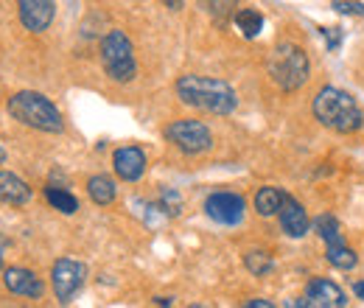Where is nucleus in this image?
I'll return each instance as SVG.
<instances>
[{
  "label": "nucleus",
  "mask_w": 364,
  "mask_h": 308,
  "mask_svg": "<svg viewBox=\"0 0 364 308\" xmlns=\"http://www.w3.org/2000/svg\"><path fill=\"white\" fill-rule=\"evenodd\" d=\"M177 95L182 104L210 112V115H230L238 107V95L222 79H210V76H180L177 79Z\"/></svg>",
  "instance_id": "f257e3e1"
},
{
  "label": "nucleus",
  "mask_w": 364,
  "mask_h": 308,
  "mask_svg": "<svg viewBox=\"0 0 364 308\" xmlns=\"http://www.w3.org/2000/svg\"><path fill=\"white\" fill-rule=\"evenodd\" d=\"M314 118H317L322 127L333 129L339 134H350V132H359L364 127V112L359 107V101L345 92L339 87H322L314 95Z\"/></svg>",
  "instance_id": "f03ea898"
},
{
  "label": "nucleus",
  "mask_w": 364,
  "mask_h": 308,
  "mask_svg": "<svg viewBox=\"0 0 364 308\" xmlns=\"http://www.w3.org/2000/svg\"><path fill=\"white\" fill-rule=\"evenodd\" d=\"M9 115L14 121H20L23 127H31V129L48 134H59L65 129V121H62V112L56 110V104L48 95L34 92V90L14 92L9 98Z\"/></svg>",
  "instance_id": "7ed1b4c3"
},
{
  "label": "nucleus",
  "mask_w": 364,
  "mask_h": 308,
  "mask_svg": "<svg viewBox=\"0 0 364 308\" xmlns=\"http://www.w3.org/2000/svg\"><path fill=\"white\" fill-rule=\"evenodd\" d=\"M267 70H269L274 85L280 90H286V92L300 90L309 82V73H311L306 51L294 43L277 45L269 53V59H267Z\"/></svg>",
  "instance_id": "20e7f679"
},
{
  "label": "nucleus",
  "mask_w": 364,
  "mask_h": 308,
  "mask_svg": "<svg viewBox=\"0 0 364 308\" xmlns=\"http://www.w3.org/2000/svg\"><path fill=\"white\" fill-rule=\"evenodd\" d=\"M101 65H104L107 76L112 82H121V85L132 82L137 76L135 48H132V40L121 28H112L101 40Z\"/></svg>",
  "instance_id": "39448f33"
},
{
  "label": "nucleus",
  "mask_w": 364,
  "mask_h": 308,
  "mask_svg": "<svg viewBox=\"0 0 364 308\" xmlns=\"http://www.w3.org/2000/svg\"><path fill=\"white\" fill-rule=\"evenodd\" d=\"M166 140H168L171 146H177L182 154H205V152L213 146L210 129H208L202 121H193V118L171 121V124L166 127Z\"/></svg>",
  "instance_id": "423d86ee"
},
{
  "label": "nucleus",
  "mask_w": 364,
  "mask_h": 308,
  "mask_svg": "<svg viewBox=\"0 0 364 308\" xmlns=\"http://www.w3.org/2000/svg\"><path fill=\"white\" fill-rule=\"evenodd\" d=\"M87 280V266L73 258H59L50 269V283H53V294L59 303H70L76 297V292L85 286Z\"/></svg>",
  "instance_id": "0eeeda50"
},
{
  "label": "nucleus",
  "mask_w": 364,
  "mask_h": 308,
  "mask_svg": "<svg viewBox=\"0 0 364 308\" xmlns=\"http://www.w3.org/2000/svg\"><path fill=\"white\" fill-rule=\"evenodd\" d=\"M294 306H309V308H345L348 306V294L328 277H314L306 289V297L297 300Z\"/></svg>",
  "instance_id": "6e6552de"
},
{
  "label": "nucleus",
  "mask_w": 364,
  "mask_h": 308,
  "mask_svg": "<svg viewBox=\"0 0 364 308\" xmlns=\"http://www.w3.org/2000/svg\"><path fill=\"white\" fill-rule=\"evenodd\" d=\"M20 23L31 34H43L56 17V0H17Z\"/></svg>",
  "instance_id": "1a4fd4ad"
},
{
  "label": "nucleus",
  "mask_w": 364,
  "mask_h": 308,
  "mask_svg": "<svg viewBox=\"0 0 364 308\" xmlns=\"http://www.w3.org/2000/svg\"><path fill=\"white\" fill-rule=\"evenodd\" d=\"M244 199L238 193H230V191H219V193H210L208 202H205V213L219 224H238L244 219Z\"/></svg>",
  "instance_id": "9d476101"
},
{
  "label": "nucleus",
  "mask_w": 364,
  "mask_h": 308,
  "mask_svg": "<svg viewBox=\"0 0 364 308\" xmlns=\"http://www.w3.org/2000/svg\"><path fill=\"white\" fill-rule=\"evenodd\" d=\"M3 286H6L11 294L31 297V300H40V297L46 294V283H43L31 269H23V266H9V269H3Z\"/></svg>",
  "instance_id": "9b49d317"
},
{
  "label": "nucleus",
  "mask_w": 364,
  "mask_h": 308,
  "mask_svg": "<svg viewBox=\"0 0 364 308\" xmlns=\"http://www.w3.org/2000/svg\"><path fill=\"white\" fill-rule=\"evenodd\" d=\"M277 219H280V230H283L289 238H303V235L309 233V227H311L306 208H303L294 196H289V193H283V205H280V211H277Z\"/></svg>",
  "instance_id": "f8f14e48"
},
{
  "label": "nucleus",
  "mask_w": 364,
  "mask_h": 308,
  "mask_svg": "<svg viewBox=\"0 0 364 308\" xmlns=\"http://www.w3.org/2000/svg\"><path fill=\"white\" fill-rule=\"evenodd\" d=\"M112 169L124 182H137L146 174V152L140 146H121L112 154Z\"/></svg>",
  "instance_id": "ddd939ff"
},
{
  "label": "nucleus",
  "mask_w": 364,
  "mask_h": 308,
  "mask_svg": "<svg viewBox=\"0 0 364 308\" xmlns=\"http://www.w3.org/2000/svg\"><path fill=\"white\" fill-rule=\"evenodd\" d=\"M34 191L28 188L26 179H20L11 171H0V202L6 205H28Z\"/></svg>",
  "instance_id": "4468645a"
},
{
  "label": "nucleus",
  "mask_w": 364,
  "mask_h": 308,
  "mask_svg": "<svg viewBox=\"0 0 364 308\" xmlns=\"http://www.w3.org/2000/svg\"><path fill=\"white\" fill-rule=\"evenodd\" d=\"M87 193H90V199L95 205H112L115 202V196H118V188H115V182L109 179V176L104 174H95L87 179Z\"/></svg>",
  "instance_id": "2eb2a0df"
},
{
  "label": "nucleus",
  "mask_w": 364,
  "mask_h": 308,
  "mask_svg": "<svg viewBox=\"0 0 364 308\" xmlns=\"http://www.w3.org/2000/svg\"><path fill=\"white\" fill-rule=\"evenodd\" d=\"M280 205H283V191H280V188L267 185V188H261V191L255 193V211H258V216H264V219L277 216Z\"/></svg>",
  "instance_id": "dca6fc26"
},
{
  "label": "nucleus",
  "mask_w": 364,
  "mask_h": 308,
  "mask_svg": "<svg viewBox=\"0 0 364 308\" xmlns=\"http://www.w3.org/2000/svg\"><path fill=\"white\" fill-rule=\"evenodd\" d=\"M232 23H235V28H238L247 40H255V37L261 34V28H264V17H261V11H255V9H238L235 17H232Z\"/></svg>",
  "instance_id": "f3484780"
},
{
  "label": "nucleus",
  "mask_w": 364,
  "mask_h": 308,
  "mask_svg": "<svg viewBox=\"0 0 364 308\" xmlns=\"http://www.w3.org/2000/svg\"><path fill=\"white\" fill-rule=\"evenodd\" d=\"M46 199L53 205V211H59V213H65V216H73L76 211H79V199L70 193V191H65V188H56V185H48L46 188Z\"/></svg>",
  "instance_id": "a211bd4d"
},
{
  "label": "nucleus",
  "mask_w": 364,
  "mask_h": 308,
  "mask_svg": "<svg viewBox=\"0 0 364 308\" xmlns=\"http://www.w3.org/2000/svg\"><path fill=\"white\" fill-rule=\"evenodd\" d=\"M325 258H328V264L342 269V272H350V269H356V264H359L356 253L350 247H345V244H328Z\"/></svg>",
  "instance_id": "6ab92c4d"
},
{
  "label": "nucleus",
  "mask_w": 364,
  "mask_h": 308,
  "mask_svg": "<svg viewBox=\"0 0 364 308\" xmlns=\"http://www.w3.org/2000/svg\"><path fill=\"white\" fill-rule=\"evenodd\" d=\"M314 230H317L319 238H322L325 244H345V233H342V227H339L336 216H331V213H322V216H317V221H314Z\"/></svg>",
  "instance_id": "aec40b11"
},
{
  "label": "nucleus",
  "mask_w": 364,
  "mask_h": 308,
  "mask_svg": "<svg viewBox=\"0 0 364 308\" xmlns=\"http://www.w3.org/2000/svg\"><path fill=\"white\" fill-rule=\"evenodd\" d=\"M244 266H247L255 277H264V275H269V272H272L274 261L267 250H250V253L244 255Z\"/></svg>",
  "instance_id": "412c9836"
},
{
  "label": "nucleus",
  "mask_w": 364,
  "mask_h": 308,
  "mask_svg": "<svg viewBox=\"0 0 364 308\" xmlns=\"http://www.w3.org/2000/svg\"><path fill=\"white\" fill-rule=\"evenodd\" d=\"M235 3L238 0H202V6L208 9V14L216 20V23H225L228 17H235Z\"/></svg>",
  "instance_id": "4be33fe9"
},
{
  "label": "nucleus",
  "mask_w": 364,
  "mask_h": 308,
  "mask_svg": "<svg viewBox=\"0 0 364 308\" xmlns=\"http://www.w3.org/2000/svg\"><path fill=\"white\" fill-rule=\"evenodd\" d=\"M160 211L163 213H171V216H177L182 211V199L177 191H171V188H166L163 191V202H160Z\"/></svg>",
  "instance_id": "5701e85b"
},
{
  "label": "nucleus",
  "mask_w": 364,
  "mask_h": 308,
  "mask_svg": "<svg viewBox=\"0 0 364 308\" xmlns=\"http://www.w3.org/2000/svg\"><path fill=\"white\" fill-rule=\"evenodd\" d=\"M333 9H336L339 14H356V17H364V6L359 3V0H336Z\"/></svg>",
  "instance_id": "b1692460"
},
{
  "label": "nucleus",
  "mask_w": 364,
  "mask_h": 308,
  "mask_svg": "<svg viewBox=\"0 0 364 308\" xmlns=\"http://www.w3.org/2000/svg\"><path fill=\"white\" fill-rule=\"evenodd\" d=\"M322 37H325V43L331 51H336L339 43H342V34H339V28H322Z\"/></svg>",
  "instance_id": "393cba45"
},
{
  "label": "nucleus",
  "mask_w": 364,
  "mask_h": 308,
  "mask_svg": "<svg viewBox=\"0 0 364 308\" xmlns=\"http://www.w3.org/2000/svg\"><path fill=\"white\" fill-rule=\"evenodd\" d=\"M272 308V303L269 300H264V297H255V300H247V308Z\"/></svg>",
  "instance_id": "a878e982"
},
{
  "label": "nucleus",
  "mask_w": 364,
  "mask_h": 308,
  "mask_svg": "<svg viewBox=\"0 0 364 308\" xmlns=\"http://www.w3.org/2000/svg\"><path fill=\"white\" fill-rule=\"evenodd\" d=\"M6 250H9V238H6V235H0V266H3V255H6Z\"/></svg>",
  "instance_id": "bb28decb"
},
{
  "label": "nucleus",
  "mask_w": 364,
  "mask_h": 308,
  "mask_svg": "<svg viewBox=\"0 0 364 308\" xmlns=\"http://www.w3.org/2000/svg\"><path fill=\"white\" fill-rule=\"evenodd\" d=\"M154 303H157V306H171L174 300H171V297H154Z\"/></svg>",
  "instance_id": "cd10ccee"
},
{
  "label": "nucleus",
  "mask_w": 364,
  "mask_h": 308,
  "mask_svg": "<svg viewBox=\"0 0 364 308\" xmlns=\"http://www.w3.org/2000/svg\"><path fill=\"white\" fill-rule=\"evenodd\" d=\"M353 292H356V294H359V297L364 300V280H359V283L353 286Z\"/></svg>",
  "instance_id": "c85d7f7f"
},
{
  "label": "nucleus",
  "mask_w": 364,
  "mask_h": 308,
  "mask_svg": "<svg viewBox=\"0 0 364 308\" xmlns=\"http://www.w3.org/2000/svg\"><path fill=\"white\" fill-rule=\"evenodd\" d=\"M0 163H6V149L0 146Z\"/></svg>",
  "instance_id": "c756f323"
}]
</instances>
